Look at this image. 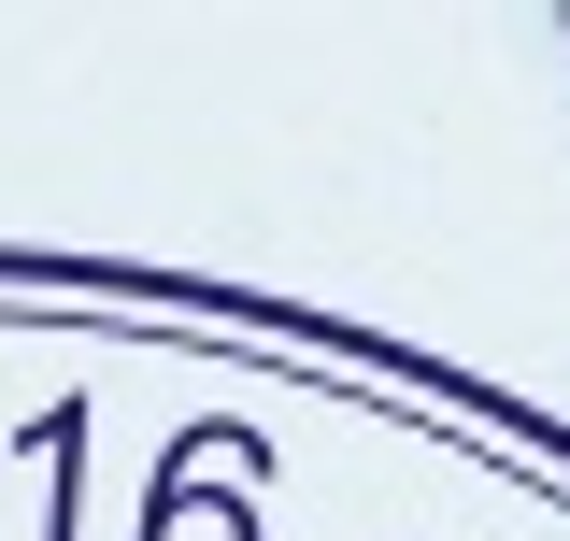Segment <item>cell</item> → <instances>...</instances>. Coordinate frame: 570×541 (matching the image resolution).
Instances as JSON below:
<instances>
[{
	"instance_id": "6da1fadb",
	"label": "cell",
	"mask_w": 570,
	"mask_h": 541,
	"mask_svg": "<svg viewBox=\"0 0 570 541\" xmlns=\"http://www.w3.org/2000/svg\"><path fill=\"white\" fill-rule=\"evenodd\" d=\"M557 29H570V0H557Z\"/></svg>"
}]
</instances>
